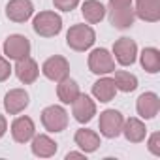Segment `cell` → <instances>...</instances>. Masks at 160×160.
<instances>
[{
	"label": "cell",
	"instance_id": "13",
	"mask_svg": "<svg viewBox=\"0 0 160 160\" xmlns=\"http://www.w3.org/2000/svg\"><path fill=\"white\" fill-rule=\"evenodd\" d=\"M36 134V128H34V122L30 117H17L13 122H12V136L17 143H27L34 138Z\"/></svg>",
	"mask_w": 160,
	"mask_h": 160
},
{
	"label": "cell",
	"instance_id": "28",
	"mask_svg": "<svg viewBox=\"0 0 160 160\" xmlns=\"http://www.w3.org/2000/svg\"><path fill=\"white\" fill-rule=\"evenodd\" d=\"M132 6V0H109V8H124Z\"/></svg>",
	"mask_w": 160,
	"mask_h": 160
},
{
	"label": "cell",
	"instance_id": "12",
	"mask_svg": "<svg viewBox=\"0 0 160 160\" xmlns=\"http://www.w3.org/2000/svg\"><path fill=\"white\" fill-rule=\"evenodd\" d=\"M28 102H30V98L25 89H12L4 98V108L10 115H17L28 106Z\"/></svg>",
	"mask_w": 160,
	"mask_h": 160
},
{
	"label": "cell",
	"instance_id": "4",
	"mask_svg": "<svg viewBox=\"0 0 160 160\" xmlns=\"http://www.w3.org/2000/svg\"><path fill=\"white\" fill-rule=\"evenodd\" d=\"M42 124L47 132H62L68 126V113L60 106H49L42 111Z\"/></svg>",
	"mask_w": 160,
	"mask_h": 160
},
{
	"label": "cell",
	"instance_id": "16",
	"mask_svg": "<svg viewBox=\"0 0 160 160\" xmlns=\"http://www.w3.org/2000/svg\"><path fill=\"white\" fill-rule=\"evenodd\" d=\"M136 21V12L132 6H124V8H109V23L115 28H130Z\"/></svg>",
	"mask_w": 160,
	"mask_h": 160
},
{
	"label": "cell",
	"instance_id": "6",
	"mask_svg": "<svg viewBox=\"0 0 160 160\" xmlns=\"http://www.w3.org/2000/svg\"><path fill=\"white\" fill-rule=\"evenodd\" d=\"M4 53L12 60H21V58L28 57L30 55V42H28V38L21 36V34L8 36V40L4 42Z\"/></svg>",
	"mask_w": 160,
	"mask_h": 160
},
{
	"label": "cell",
	"instance_id": "8",
	"mask_svg": "<svg viewBox=\"0 0 160 160\" xmlns=\"http://www.w3.org/2000/svg\"><path fill=\"white\" fill-rule=\"evenodd\" d=\"M42 72L47 79H51V81H60V79L68 77L70 73V64L64 57L60 55H55V57H49L43 66H42Z\"/></svg>",
	"mask_w": 160,
	"mask_h": 160
},
{
	"label": "cell",
	"instance_id": "25",
	"mask_svg": "<svg viewBox=\"0 0 160 160\" xmlns=\"http://www.w3.org/2000/svg\"><path fill=\"white\" fill-rule=\"evenodd\" d=\"M53 4H55V8L60 10V12H72V10L77 8L79 0H53Z\"/></svg>",
	"mask_w": 160,
	"mask_h": 160
},
{
	"label": "cell",
	"instance_id": "24",
	"mask_svg": "<svg viewBox=\"0 0 160 160\" xmlns=\"http://www.w3.org/2000/svg\"><path fill=\"white\" fill-rule=\"evenodd\" d=\"M113 81H115L117 91H122V92H132L138 89V77L130 72H124V70H119L115 73Z\"/></svg>",
	"mask_w": 160,
	"mask_h": 160
},
{
	"label": "cell",
	"instance_id": "10",
	"mask_svg": "<svg viewBox=\"0 0 160 160\" xmlns=\"http://www.w3.org/2000/svg\"><path fill=\"white\" fill-rule=\"evenodd\" d=\"M34 13V6L30 0H10L6 6V17L13 23H25Z\"/></svg>",
	"mask_w": 160,
	"mask_h": 160
},
{
	"label": "cell",
	"instance_id": "19",
	"mask_svg": "<svg viewBox=\"0 0 160 160\" xmlns=\"http://www.w3.org/2000/svg\"><path fill=\"white\" fill-rule=\"evenodd\" d=\"M57 143L49 138V136H45V134H40V136H34L32 138V152L36 154V156H40V158H49V156H53L55 152H57Z\"/></svg>",
	"mask_w": 160,
	"mask_h": 160
},
{
	"label": "cell",
	"instance_id": "5",
	"mask_svg": "<svg viewBox=\"0 0 160 160\" xmlns=\"http://www.w3.org/2000/svg\"><path fill=\"white\" fill-rule=\"evenodd\" d=\"M89 70L96 75H106L115 72V58L108 49H94L89 55Z\"/></svg>",
	"mask_w": 160,
	"mask_h": 160
},
{
	"label": "cell",
	"instance_id": "17",
	"mask_svg": "<svg viewBox=\"0 0 160 160\" xmlns=\"http://www.w3.org/2000/svg\"><path fill=\"white\" fill-rule=\"evenodd\" d=\"M73 139H75V145L83 152H94L100 147V136L94 130H89V128H79L75 132Z\"/></svg>",
	"mask_w": 160,
	"mask_h": 160
},
{
	"label": "cell",
	"instance_id": "27",
	"mask_svg": "<svg viewBox=\"0 0 160 160\" xmlns=\"http://www.w3.org/2000/svg\"><path fill=\"white\" fill-rule=\"evenodd\" d=\"M10 73H12V66H10V62H8L4 57H0V83L6 81V79L10 77Z\"/></svg>",
	"mask_w": 160,
	"mask_h": 160
},
{
	"label": "cell",
	"instance_id": "2",
	"mask_svg": "<svg viewBox=\"0 0 160 160\" xmlns=\"http://www.w3.org/2000/svg\"><path fill=\"white\" fill-rule=\"evenodd\" d=\"M32 28L42 38H53L62 30V19L55 12H40L32 21Z\"/></svg>",
	"mask_w": 160,
	"mask_h": 160
},
{
	"label": "cell",
	"instance_id": "11",
	"mask_svg": "<svg viewBox=\"0 0 160 160\" xmlns=\"http://www.w3.org/2000/svg\"><path fill=\"white\" fill-rule=\"evenodd\" d=\"M15 75L19 77V81H21V83L30 85V83H34L36 79H38V75H40V68H38V64H36L34 58L25 57V58L17 60V64H15Z\"/></svg>",
	"mask_w": 160,
	"mask_h": 160
},
{
	"label": "cell",
	"instance_id": "15",
	"mask_svg": "<svg viewBox=\"0 0 160 160\" xmlns=\"http://www.w3.org/2000/svg\"><path fill=\"white\" fill-rule=\"evenodd\" d=\"M136 17L147 23H156L160 19V0H136Z\"/></svg>",
	"mask_w": 160,
	"mask_h": 160
},
{
	"label": "cell",
	"instance_id": "26",
	"mask_svg": "<svg viewBox=\"0 0 160 160\" xmlns=\"http://www.w3.org/2000/svg\"><path fill=\"white\" fill-rule=\"evenodd\" d=\"M149 151L152 152V154H156V156H160V134L158 132H154L151 138H149Z\"/></svg>",
	"mask_w": 160,
	"mask_h": 160
},
{
	"label": "cell",
	"instance_id": "9",
	"mask_svg": "<svg viewBox=\"0 0 160 160\" xmlns=\"http://www.w3.org/2000/svg\"><path fill=\"white\" fill-rule=\"evenodd\" d=\"M72 113H73V119L77 122H89L94 115H96V104L94 100H91L87 94H79L73 102H72Z\"/></svg>",
	"mask_w": 160,
	"mask_h": 160
},
{
	"label": "cell",
	"instance_id": "29",
	"mask_svg": "<svg viewBox=\"0 0 160 160\" xmlns=\"http://www.w3.org/2000/svg\"><path fill=\"white\" fill-rule=\"evenodd\" d=\"M6 130H8V122H6L4 115H0V138L6 134Z\"/></svg>",
	"mask_w": 160,
	"mask_h": 160
},
{
	"label": "cell",
	"instance_id": "1",
	"mask_svg": "<svg viewBox=\"0 0 160 160\" xmlns=\"http://www.w3.org/2000/svg\"><path fill=\"white\" fill-rule=\"evenodd\" d=\"M96 42V34L89 25H73L66 34V43L73 51H87Z\"/></svg>",
	"mask_w": 160,
	"mask_h": 160
},
{
	"label": "cell",
	"instance_id": "23",
	"mask_svg": "<svg viewBox=\"0 0 160 160\" xmlns=\"http://www.w3.org/2000/svg\"><path fill=\"white\" fill-rule=\"evenodd\" d=\"M141 66L149 73H158L160 72V51L156 47H145L139 55Z\"/></svg>",
	"mask_w": 160,
	"mask_h": 160
},
{
	"label": "cell",
	"instance_id": "7",
	"mask_svg": "<svg viewBox=\"0 0 160 160\" xmlns=\"http://www.w3.org/2000/svg\"><path fill=\"white\" fill-rule=\"evenodd\" d=\"M113 55L115 60L121 66H132L136 62V55H138V45L134 40L130 38H119L113 43Z\"/></svg>",
	"mask_w": 160,
	"mask_h": 160
},
{
	"label": "cell",
	"instance_id": "30",
	"mask_svg": "<svg viewBox=\"0 0 160 160\" xmlns=\"http://www.w3.org/2000/svg\"><path fill=\"white\" fill-rule=\"evenodd\" d=\"M83 156H85V154H81V152H68V154H66L68 160H70V158H83Z\"/></svg>",
	"mask_w": 160,
	"mask_h": 160
},
{
	"label": "cell",
	"instance_id": "20",
	"mask_svg": "<svg viewBox=\"0 0 160 160\" xmlns=\"http://www.w3.org/2000/svg\"><path fill=\"white\" fill-rule=\"evenodd\" d=\"M115 92H117V87H115V81L111 77H102V79H98V81L92 85V94L96 96V100H100L104 104L111 102Z\"/></svg>",
	"mask_w": 160,
	"mask_h": 160
},
{
	"label": "cell",
	"instance_id": "14",
	"mask_svg": "<svg viewBox=\"0 0 160 160\" xmlns=\"http://www.w3.org/2000/svg\"><path fill=\"white\" fill-rule=\"evenodd\" d=\"M136 109H138V115H139V117H143V119H152V117L158 115L160 98H158L154 92H143V94L138 98Z\"/></svg>",
	"mask_w": 160,
	"mask_h": 160
},
{
	"label": "cell",
	"instance_id": "21",
	"mask_svg": "<svg viewBox=\"0 0 160 160\" xmlns=\"http://www.w3.org/2000/svg\"><path fill=\"white\" fill-rule=\"evenodd\" d=\"M57 94H58V100L62 104H72L79 94V85L70 77H64L58 81V87H57Z\"/></svg>",
	"mask_w": 160,
	"mask_h": 160
},
{
	"label": "cell",
	"instance_id": "22",
	"mask_svg": "<svg viewBox=\"0 0 160 160\" xmlns=\"http://www.w3.org/2000/svg\"><path fill=\"white\" fill-rule=\"evenodd\" d=\"M81 13H83L87 23L96 25L106 17V8H104L102 2H98V0H87V2H83V6H81Z\"/></svg>",
	"mask_w": 160,
	"mask_h": 160
},
{
	"label": "cell",
	"instance_id": "3",
	"mask_svg": "<svg viewBox=\"0 0 160 160\" xmlns=\"http://www.w3.org/2000/svg\"><path fill=\"white\" fill-rule=\"evenodd\" d=\"M122 124H124V117L121 111L117 109H106L100 113V121H98V128L100 134L106 138H117L122 132Z\"/></svg>",
	"mask_w": 160,
	"mask_h": 160
},
{
	"label": "cell",
	"instance_id": "18",
	"mask_svg": "<svg viewBox=\"0 0 160 160\" xmlns=\"http://www.w3.org/2000/svg\"><path fill=\"white\" fill-rule=\"evenodd\" d=\"M121 134H124V138H126L130 143H141V141L145 139L147 128H145V124H143L139 119L130 117L128 121H124V124H122V132H121Z\"/></svg>",
	"mask_w": 160,
	"mask_h": 160
}]
</instances>
